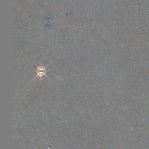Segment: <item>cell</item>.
<instances>
[{"instance_id":"1","label":"cell","mask_w":149,"mask_h":149,"mask_svg":"<svg viewBox=\"0 0 149 149\" xmlns=\"http://www.w3.org/2000/svg\"><path fill=\"white\" fill-rule=\"evenodd\" d=\"M36 73L37 74L36 76V77L33 79H34L36 77H39L41 80L42 79V77L43 76H46V74H47V69H46V67L42 66H38L37 68V70H36Z\"/></svg>"}]
</instances>
